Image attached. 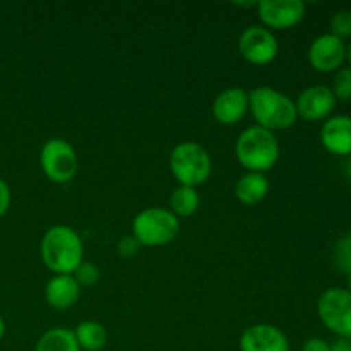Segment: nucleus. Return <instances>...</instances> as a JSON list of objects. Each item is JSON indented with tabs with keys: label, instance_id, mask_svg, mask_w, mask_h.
<instances>
[{
	"label": "nucleus",
	"instance_id": "1",
	"mask_svg": "<svg viewBox=\"0 0 351 351\" xmlns=\"http://www.w3.org/2000/svg\"><path fill=\"white\" fill-rule=\"evenodd\" d=\"M41 259L55 274H72L82 263L84 245L74 228L67 225L51 226L41 239Z\"/></svg>",
	"mask_w": 351,
	"mask_h": 351
},
{
	"label": "nucleus",
	"instance_id": "2",
	"mask_svg": "<svg viewBox=\"0 0 351 351\" xmlns=\"http://www.w3.org/2000/svg\"><path fill=\"white\" fill-rule=\"evenodd\" d=\"M249 110L257 125L271 132L290 129L298 119L293 99L269 86H259L249 93Z\"/></svg>",
	"mask_w": 351,
	"mask_h": 351
},
{
	"label": "nucleus",
	"instance_id": "3",
	"mask_svg": "<svg viewBox=\"0 0 351 351\" xmlns=\"http://www.w3.org/2000/svg\"><path fill=\"white\" fill-rule=\"evenodd\" d=\"M239 163L254 173H264L276 165L280 158V143L274 132L259 125L247 127L235 143Z\"/></svg>",
	"mask_w": 351,
	"mask_h": 351
},
{
	"label": "nucleus",
	"instance_id": "4",
	"mask_svg": "<svg viewBox=\"0 0 351 351\" xmlns=\"http://www.w3.org/2000/svg\"><path fill=\"white\" fill-rule=\"evenodd\" d=\"M170 171L177 182L185 187L197 189L211 177L213 160L204 146L194 141L177 144L170 154Z\"/></svg>",
	"mask_w": 351,
	"mask_h": 351
},
{
	"label": "nucleus",
	"instance_id": "5",
	"mask_svg": "<svg viewBox=\"0 0 351 351\" xmlns=\"http://www.w3.org/2000/svg\"><path fill=\"white\" fill-rule=\"evenodd\" d=\"M180 221L165 208H147L137 213L132 221V235L143 247L167 245L177 239Z\"/></svg>",
	"mask_w": 351,
	"mask_h": 351
},
{
	"label": "nucleus",
	"instance_id": "6",
	"mask_svg": "<svg viewBox=\"0 0 351 351\" xmlns=\"http://www.w3.org/2000/svg\"><path fill=\"white\" fill-rule=\"evenodd\" d=\"M40 165L48 180L53 184H67L77 173L79 158L71 143L53 137L41 147Z\"/></svg>",
	"mask_w": 351,
	"mask_h": 351
},
{
	"label": "nucleus",
	"instance_id": "7",
	"mask_svg": "<svg viewBox=\"0 0 351 351\" xmlns=\"http://www.w3.org/2000/svg\"><path fill=\"white\" fill-rule=\"evenodd\" d=\"M317 314L322 324L338 338H351V291L329 288L319 297Z\"/></svg>",
	"mask_w": 351,
	"mask_h": 351
},
{
	"label": "nucleus",
	"instance_id": "8",
	"mask_svg": "<svg viewBox=\"0 0 351 351\" xmlns=\"http://www.w3.org/2000/svg\"><path fill=\"white\" fill-rule=\"evenodd\" d=\"M278 40L273 31L264 26H250L240 34L239 51L249 64L266 65L276 58Z\"/></svg>",
	"mask_w": 351,
	"mask_h": 351
},
{
	"label": "nucleus",
	"instance_id": "9",
	"mask_svg": "<svg viewBox=\"0 0 351 351\" xmlns=\"http://www.w3.org/2000/svg\"><path fill=\"white\" fill-rule=\"evenodd\" d=\"M257 10L264 27L269 31L290 29L302 23L307 5L302 0H263L257 3Z\"/></svg>",
	"mask_w": 351,
	"mask_h": 351
},
{
	"label": "nucleus",
	"instance_id": "10",
	"mask_svg": "<svg viewBox=\"0 0 351 351\" xmlns=\"http://www.w3.org/2000/svg\"><path fill=\"white\" fill-rule=\"evenodd\" d=\"M308 64L319 72H336L346 62V43L331 33L321 34L311 43Z\"/></svg>",
	"mask_w": 351,
	"mask_h": 351
},
{
	"label": "nucleus",
	"instance_id": "11",
	"mask_svg": "<svg viewBox=\"0 0 351 351\" xmlns=\"http://www.w3.org/2000/svg\"><path fill=\"white\" fill-rule=\"evenodd\" d=\"M295 106H297L298 117L308 120V122H319V120L329 119V115H331L336 106V98L332 95L331 88L315 84L304 89L298 95Z\"/></svg>",
	"mask_w": 351,
	"mask_h": 351
},
{
	"label": "nucleus",
	"instance_id": "12",
	"mask_svg": "<svg viewBox=\"0 0 351 351\" xmlns=\"http://www.w3.org/2000/svg\"><path fill=\"white\" fill-rule=\"evenodd\" d=\"M240 351H290V343L276 326L254 324L243 331Z\"/></svg>",
	"mask_w": 351,
	"mask_h": 351
},
{
	"label": "nucleus",
	"instance_id": "13",
	"mask_svg": "<svg viewBox=\"0 0 351 351\" xmlns=\"http://www.w3.org/2000/svg\"><path fill=\"white\" fill-rule=\"evenodd\" d=\"M249 110V93L242 88H228L216 96L213 115L223 125H233L245 117Z\"/></svg>",
	"mask_w": 351,
	"mask_h": 351
},
{
	"label": "nucleus",
	"instance_id": "14",
	"mask_svg": "<svg viewBox=\"0 0 351 351\" xmlns=\"http://www.w3.org/2000/svg\"><path fill=\"white\" fill-rule=\"evenodd\" d=\"M321 143L335 156L351 154V117L332 115L322 123Z\"/></svg>",
	"mask_w": 351,
	"mask_h": 351
},
{
	"label": "nucleus",
	"instance_id": "15",
	"mask_svg": "<svg viewBox=\"0 0 351 351\" xmlns=\"http://www.w3.org/2000/svg\"><path fill=\"white\" fill-rule=\"evenodd\" d=\"M79 297H81V287L72 274H57L48 281L45 288V300L57 311L74 307Z\"/></svg>",
	"mask_w": 351,
	"mask_h": 351
},
{
	"label": "nucleus",
	"instance_id": "16",
	"mask_svg": "<svg viewBox=\"0 0 351 351\" xmlns=\"http://www.w3.org/2000/svg\"><path fill=\"white\" fill-rule=\"evenodd\" d=\"M269 187L271 185L266 175L249 171L243 177H240L235 184V195L242 204L252 206L266 197Z\"/></svg>",
	"mask_w": 351,
	"mask_h": 351
},
{
	"label": "nucleus",
	"instance_id": "17",
	"mask_svg": "<svg viewBox=\"0 0 351 351\" xmlns=\"http://www.w3.org/2000/svg\"><path fill=\"white\" fill-rule=\"evenodd\" d=\"M75 341L79 348L86 351H99L106 346L108 335L105 326L96 321H82L74 329Z\"/></svg>",
	"mask_w": 351,
	"mask_h": 351
},
{
	"label": "nucleus",
	"instance_id": "18",
	"mask_svg": "<svg viewBox=\"0 0 351 351\" xmlns=\"http://www.w3.org/2000/svg\"><path fill=\"white\" fill-rule=\"evenodd\" d=\"M34 351H81L74 331L64 328L48 329L40 336Z\"/></svg>",
	"mask_w": 351,
	"mask_h": 351
},
{
	"label": "nucleus",
	"instance_id": "19",
	"mask_svg": "<svg viewBox=\"0 0 351 351\" xmlns=\"http://www.w3.org/2000/svg\"><path fill=\"white\" fill-rule=\"evenodd\" d=\"M201 206V195H199L197 189L194 187H185V185H178L170 195V211L175 216H182L187 218L192 216Z\"/></svg>",
	"mask_w": 351,
	"mask_h": 351
},
{
	"label": "nucleus",
	"instance_id": "20",
	"mask_svg": "<svg viewBox=\"0 0 351 351\" xmlns=\"http://www.w3.org/2000/svg\"><path fill=\"white\" fill-rule=\"evenodd\" d=\"M332 263L343 273H351V233L338 240L332 250Z\"/></svg>",
	"mask_w": 351,
	"mask_h": 351
},
{
	"label": "nucleus",
	"instance_id": "21",
	"mask_svg": "<svg viewBox=\"0 0 351 351\" xmlns=\"http://www.w3.org/2000/svg\"><path fill=\"white\" fill-rule=\"evenodd\" d=\"M332 95H335L336 101H350L351 99V69L341 67L336 71L335 79H332Z\"/></svg>",
	"mask_w": 351,
	"mask_h": 351
},
{
	"label": "nucleus",
	"instance_id": "22",
	"mask_svg": "<svg viewBox=\"0 0 351 351\" xmlns=\"http://www.w3.org/2000/svg\"><path fill=\"white\" fill-rule=\"evenodd\" d=\"M332 36L339 38L345 41L346 38L351 36V10H338L329 21Z\"/></svg>",
	"mask_w": 351,
	"mask_h": 351
},
{
	"label": "nucleus",
	"instance_id": "23",
	"mask_svg": "<svg viewBox=\"0 0 351 351\" xmlns=\"http://www.w3.org/2000/svg\"><path fill=\"white\" fill-rule=\"evenodd\" d=\"M72 276H74V280L77 281L79 287H93V285L98 283L99 269L96 264L88 263V261H82V263L75 267Z\"/></svg>",
	"mask_w": 351,
	"mask_h": 351
},
{
	"label": "nucleus",
	"instance_id": "24",
	"mask_svg": "<svg viewBox=\"0 0 351 351\" xmlns=\"http://www.w3.org/2000/svg\"><path fill=\"white\" fill-rule=\"evenodd\" d=\"M141 243L137 242V239L134 235H127L120 239V242L117 243V254L123 259H130V257L137 256L141 250Z\"/></svg>",
	"mask_w": 351,
	"mask_h": 351
},
{
	"label": "nucleus",
	"instance_id": "25",
	"mask_svg": "<svg viewBox=\"0 0 351 351\" xmlns=\"http://www.w3.org/2000/svg\"><path fill=\"white\" fill-rule=\"evenodd\" d=\"M10 206V189L3 178H0V218L7 213Z\"/></svg>",
	"mask_w": 351,
	"mask_h": 351
},
{
	"label": "nucleus",
	"instance_id": "26",
	"mask_svg": "<svg viewBox=\"0 0 351 351\" xmlns=\"http://www.w3.org/2000/svg\"><path fill=\"white\" fill-rule=\"evenodd\" d=\"M302 351H331V346L322 338H311L304 343Z\"/></svg>",
	"mask_w": 351,
	"mask_h": 351
},
{
	"label": "nucleus",
	"instance_id": "27",
	"mask_svg": "<svg viewBox=\"0 0 351 351\" xmlns=\"http://www.w3.org/2000/svg\"><path fill=\"white\" fill-rule=\"evenodd\" d=\"M329 346L331 351H351V338H336Z\"/></svg>",
	"mask_w": 351,
	"mask_h": 351
},
{
	"label": "nucleus",
	"instance_id": "28",
	"mask_svg": "<svg viewBox=\"0 0 351 351\" xmlns=\"http://www.w3.org/2000/svg\"><path fill=\"white\" fill-rule=\"evenodd\" d=\"M3 335H5V322H3L2 315H0V339L3 338Z\"/></svg>",
	"mask_w": 351,
	"mask_h": 351
},
{
	"label": "nucleus",
	"instance_id": "29",
	"mask_svg": "<svg viewBox=\"0 0 351 351\" xmlns=\"http://www.w3.org/2000/svg\"><path fill=\"white\" fill-rule=\"evenodd\" d=\"M345 171H346V178H348V180L351 182V158L348 160V163H346Z\"/></svg>",
	"mask_w": 351,
	"mask_h": 351
},
{
	"label": "nucleus",
	"instance_id": "30",
	"mask_svg": "<svg viewBox=\"0 0 351 351\" xmlns=\"http://www.w3.org/2000/svg\"><path fill=\"white\" fill-rule=\"evenodd\" d=\"M346 60H348V67L351 69V41H350V45L348 47H346Z\"/></svg>",
	"mask_w": 351,
	"mask_h": 351
},
{
	"label": "nucleus",
	"instance_id": "31",
	"mask_svg": "<svg viewBox=\"0 0 351 351\" xmlns=\"http://www.w3.org/2000/svg\"><path fill=\"white\" fill-rule=\"evenodd\" d=\"M346 290L351 291V273H348V288H346Z\"/></svg>",
	"mask_w": 351,
	"mask_h": 351
}]
</instances>
